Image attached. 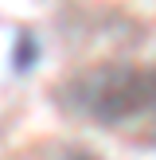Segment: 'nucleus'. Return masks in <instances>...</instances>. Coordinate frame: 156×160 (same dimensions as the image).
Instances as JSON below:
<instances>
[{
	"label": "nucleus",
	"mask_w": 156,
	"mask_h": 160,
	"mask_svg": "<svg viewBox=\"0 0 156 160\" xmlns=\"http://www.w3.org/2000/svg\"><path fill=\"white\" fill-rule=\"evenodd\" d=\"M35 55H39V47H35V39L23 31L20 39H16V51H12V62H16V70H27L31 62H35Z\"/></svg>",
	"instance_id": "nucleus-2"
},
{
	"label": "nucleus",
	"mask_w": 156,
	"mask_h": 160,
	"mask_svg": "<svg viewBox=\"0 0 156 160\" xmlns=\"http://www.w3.org/2000/svg\"><path fill=\"white\" fill-rule=\"evenodd\" d=\"M74 106L105 125L129 121L152 106V70L121 62L94 67L74 82Z\"/></svg>",
	"instance_id": "nucleus-1"
}]
</instances>
